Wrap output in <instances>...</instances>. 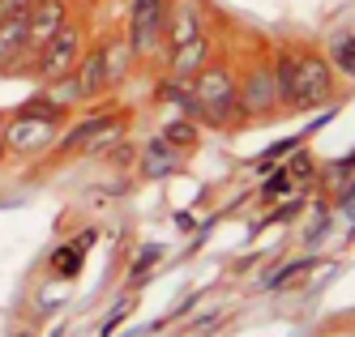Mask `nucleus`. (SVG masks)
<instances>
[{
    "label": "nucleus",
    "instance_id": "1",
    "mask_svg": "<svg viewBox=\"0 0 355 337\" xmlns=\"http://www.w3.org/2000/svg\"><path fill=\"white\" fill-rule=\"evenodd\" d=\"M270 69H274L278 102L287 111H309L334 98V69L317 51H283Z\"/></svg>",
    "mask_w": 355,
    "mask_h": 337
},
{
    "label": "nucleus",
    "instance_id": "2",
    "mask_svg": "<svg viewBox=\"0 0 355 337\" xmlns=\"http://www.w3.org/2000/svg\"><path fill=\"white\" fill-rule=\"evenodd\" d=\"M193 94H197V107L201 120H210L214 128H227L240 116V102H236V82L223 64H210L193 77Z\"/></svg>",
    "mask_w": 355,
    "mask_h": 337
},
{
    "label": "nucleus",
    "instance_id": "3",
    "mask_svg": "<svg viewBox=\"0 0 355 337\" xmlns=\"http://www.w3.org/2000/svg\"><path fill=\"white\" fill-rule=\"evenodd\" d=\"M78 56H82V30L73 21H64L60 30L39 47V82L47 86V82H56V77L73 73L78 69Z\"/></svg>",
    "mask_w": 355,
    "mask_h": 337
},
{
    "label": "nucleus",
    "instance_id": "4",
    "mask_svg": "<svg viewBox=\"0 0 355 337\" xmlns=\"http://www.w3.org/2000/svg\"><path fill=\"white\" fill-rule=\"evenodd\" d=\"M236 102H240V116H244V120H261V116L278 111L274 69H270V64H261V69H252L244 82H236Z\"/></svg>",
    "mask_w": 355,
    "mask_h": 337
},
{
    "label": "nucleus",
    "instance_id": "5",
    "mask_svg": "<svg viewBox=\"0 0 355 337\" xmlns=\"http://www.w3.org/2000/svg\"><path fill=\"white\" fill-rule=\"evenodd\" d=\"M163 17H167V0H133V13H129V47L150 51L163 35Z\"/></svg>",
    "mask_w": 355,
    "mask_h": 337
},
{
    "label": "nucleus",
    "instance_id": "6",
    "mask_svg": "<svg viewBox=\"0 0 355 337\" xmlns=\"http://www.w3.org/2000/svg\"><path fill=\"white\" fill-rule=\"evenodd\" d=\"M56 128H60V124H52V120H39V116H31V111H17V116L5 124V145L17 149V154L43 149L47 141L56 137Z\"/></svg>",
    "mask_w": 355,
    "mask_h": 337
},
{
    "label": "nucleus",
    "instance_id": "7",
    "mask_svg": "<svg viewBox=\"0 0 355 337\" xmlns=\"http://www.w3.org/2000/svg\"><path fill=\"white\" fill-rule=\"evenodd\" d=\"M64 21H69L64 0H35V9L26 13V51H39Z\"/></svg>",
    "mask_w": 355,
    "mask_h": 337
},
{
    "label": "nucleus",
    "instance_id": "8",
    "mask_svg": "<svg viewBox=\"0 0 355 337\" xmlns=\"http://www.w3.org/2000/svg\"><path fill=\"white\" fill-rule=\"evenodd\" d=\"M73 77H78V86H82V98H94V94H103L112 86V47H90L86 56H78V69H73Z\"/></svg>",
    "mask_w": 355,
    "mask_h": 337
},
{
    "label": "nucleus",
    "instance_id": "9",
    "mask_svg": "<svg viewBox=\"0 0 355 337\" xmlns=\"http://www.w3.org/2000/svg\"><path fill=\"white\" fill-rule=\"evenodd\" d=\"M206 56H210V39L206 30L184 39V43H175L171 51V77H180V82H189V77H197L201 69H206Z\"/></svg>",
    "mask_w": 355,
    "mask_h": 337
},
{
    "label": "nucleus",
    "instance_id": "10",
    "mask_svg": "<svg viewBox=\"0 0 355 337\" xmlns=\"http://www.w3.org/2000/svg\"><path fill=\"white\" fill-rule=\"evenodd\" d=\"M163 35L171 39V47L201 35V9L193 0H175V9H167V17H163Z\"/></svg>",
    "mask_w": 355,
    "mask_h": 337
},
{
    "label": "nucleus",
    "instance_id": "11",
    "mask_svg": "<svg viewBox=\"0 0 355 337\" xmlns=\"http://www.w3.org/2000/svg\"><path fill=\"white\" fill-rule=\"evenodd\" d=\"M26 17H0V73L9 60H26Z\"/></svg>",
    "mask_w": 355,
    "mask_h": 337
},
{
    "label": "nucleus",
    "instance_id": "12",
    "mask_svg": "<svg viewBox=\"0 0 355 337\" xmlns=\"http://www.w3.org/2000/svg\"><path fill=\"white\" fill-rule=\"evenodd\" d=\"M155 94H159L163 102H171V107H180L189 120H201L197 94H193V86H184V82H180V77H167V82H159V86H155Z\"/></svg>",
    "mask_w": 355,
    "mask_h": 337
},
{
    "label": "nucleus",
    "instance_id": "13",
    "mask_svg": "<svg viewBox=\"0 0 355 337\" xmlns=\"http://www.w3.org/2000/svg\"><path fill=\"white\" fill-rule=\"evenodd\" d=\"M82 261H86V252H82L78 244H60V248L52 252V261H47V265H52V273H56L60 282H73V277L82 273Z\"/></svg>",
    "mask_w": 355,
    "mask_h": 337
},
{
    "label": "nucleus",
    "instance_id": "14",
    "mask_svg": "<svg viewBox=\"0 0 355 337\" xmlns=\"http://www.w3.org/2000/svg\"><path fill=\"white\" fill-rule=\"evenodd\" d=\"M112 116H94V120H86V124H78L73 128V133H64L60 141H56V154H73V149H86L90 145V137L98 133V128H103Z\"/></svg>",
    "mask_w": 355,
    "mask_h": 337
},
{
    "label": "nucleus",
    "instance_id": "15",
    "mask_svg": "<svg viewBox=\"0 0 355 337\" xmlns=\"http://www.w3.org/2000/svg\"><path fill=\"white\" fill-rule=\"evenodd\" d=\"M171 149H180V154H189L193 145H197V128H193V120L189 116H180V120H171V124H163V133H159Z\"/></svg>",
    "mask_w": 355,
    "mask_h": 337
},
{
    "label": "nucleus",
    "instance_id": "16",
    "mask_svg": "<svg viewBox=\"0 0 355 337\" xmlns=\"http://www.w3.org/2000/svg\"><path fill=\"white\" fill-rule=\"evenodd\" d=\"M329 69L347 73L351 82H355V35H343V39H334V47H329Z\"/></svg>",
    "mask_w": 355,
    "mask_h": 337
},
{
    "label": "nucleus",
    "instance_id": "17",
    "mask_svg": "<svg viewBox=\"0 0 355 337\" xmlns=\"http://www.w3.org/2000/svg\"><path fill=\"white\" fill-rule=\"evenodd\" d=\"M47 98L60 102V107H73V102H82V86H78V77L64 73V77H56V82H47Z\"/></svg>",
    "mask_w": 355,
    "mask_h": 337
},
{
    "label": "nucleus",
    "instance_id": "18",
    "mask_svg": "<svg viewBox=\"0 0 355 337\" xmlns=\"http://www.w3.org/2000/svg\"><path fill=\"white\" fill-rule=\"evenodd\" d=\"M300 145V137H287V141H274L270 149H261L257 154V163H252V171H257V175H266V171H274L278 167V158H287V154Z\"/></svg>",
    "mask_w": 355,
    "mask_h": 337
},
{
    "label": "nucleus",
    "instance_id": "19",
    "mask_svg": "<svg viewBox=\"0 0 355 337\" xmlns=\"http://www.w3.org/2000/svg\"><path fill=\"white\" fill-rule=\"evenodd\" d=\"M287 175H291V184H309V179L317 175V163H313V154L309 149H291V158H287Z\"/></svg>",
    "mask_w": 355,
    "mask_h": 337
},
{
    "label": "nucleus",
    "instance_id": "20",
    "mask_svg": "<svg viewBox=\"0 0 355 337\" xmlns=\"http://www.w3.org/2000/svg\"><path fill=\"white\" fill-rule=\"evenodd\" d=\"M17 111H31V116H39V120H52V124H60L64 116H69V107H60V102H52L47 94H39V98H26Z\"/></svg>",
    "mask_w": 355,
    "mask_h": 337
},
{
    "label": "nucleus",
    "instance_id": "21",
    "mask_svg": "<svg viewBox=\"0 0 355 337\" xmlns=\"http://www.w3.org/2000/svg\"><path fill=\"white\" fill-rule=\"evenodd\" d=\"M141 163H167V167H180V149H171L163 137H150L141 149Z\"/></svg>",
    "mask_w": 355,
    "mask_h": 337
},
{
    "label": "nucleus",
    "instance_id": "22",
    "mask_svg": "<svg viewBox=\"0 0 355 337\" xmlns=\"http://www.w3.org/2000/svg\"><path fill=\"white\" fill-rule=\"evenodd\" d=\"M155 261H163V244H146L141 252H137V265H133V286H141V282L150 277V269H155Z\"/></svg>",
    "mask_w": 355,
    "mask_h": 337
},
{
    "label": "nucleus",
    "instance_id": "23",
    "mask_svg": "<svg viewBox=\"0 0 355 337\" xmlns=\"http://www.w3.org/2000/svg\"><path fill=\"white\" fill-rule=\"evenodd\" d=\"M313 265H321L317 256H304V261H291V265H283L278 273H270V277H266V286H270V291H278V286H287L291 277H300L304 269H313Z\"/></svg>",
    "mask_w": 355,
    "mask_h": 337
},
{
    "label": "nucleus",
    "instance_id": "24",
    "mask_svg": "<svg viewBox=\"0 0 355 337\" xmlns=\"http://www.w3.org/2000/svg\"><path fill=\"white\" fill-rule=\"evenodd\" d=\"M291 192V175L287 167H278V171H266V188H261V201H278V197H287Z\"/></svg>",
    "mask_w": 355,
    "mask_h": 337
},
{
    "label": "nucleus",
    "instance_id": "25",
    "mask_svg": "<svg viewBox=\"0 0 355 337\" xmlns=\"http://www.w3.org/2000/svg\"><path fill=\"white\" fill-rule=\"evenodd\" d=\"M129 307H133V299H120V303H116V312H112V316L103 320V329H98V337H112V333L120 329V320L129 316Z\"/></svg>",
    "mask_w": 355,
    "mask_h": 337
},
{
    "label": "nucleus",
    "instance_id": "26",
    "mask_svg": "<svg viewBox=\"0 0 355 337\" xmlns=\"http://www.w3.org/2000/svg\"><path fill=\"white\" fill-rule=\"evenodd\" d=\"M35 9V0H0V17H26Z\"/></svg>",
    "mask_w": 355,
    "mask_h": 337
},
{
    "label": "nucleus",
    "instance_id": "27",
    "mask_svg": "<svg viewBox=\"0 0 355 337\" xmlns=\"http://www.w3.org/2000/svg\"><path fill=\"white\" fill-rule=\"evenodd\" d=\"M300 210H304V201H287L283 210H274V222H291V218H295Z\"/></svg>",
    "mask_w": 355,
    "mask_h": 337
},
{
    "label": "nucleus",
    "instance_id": "28",
    "mask_svg": "<svg viewBox=\"0 0 355 337\" xmlns=\"http://www.w3.org/2000/svg\"><path fill=\"white\" fill-rule=\"evenodd\" d=\"M94 239H98V230H82V239H78V248H82V252H90V248H94Z\"/></svg>",
    "mask_w": 355,
    "mask_h": 337
},
{
    "label": "nucleus",
    "instance_id": "29",
    "mask_svg": "<svg viewBox=\"0 0 355 337\" xmlns=\"http://www.w3.org/2000/svg\"><path fill=\"white\" fill-rule=\"evenodd\" d=\"M175 226H180V230H193L197 222H193V214H189V210H180V214H175Z\"/></svg>",
    "mask_w": 355,
    "mask_h": 337
},
{
    "label": "nucleus",
    "instance_id": "30",
    "mask_svg": "<svg viewBox=\"0 0 355 337\" xmlns=\"http://www.w3.org/2000/svg\"><path fill=\"white\" fill-rule=\"evenodd\" d=\"M338 205H355V184H347V188L338 192Z\"/></svg>",
    "mask_w": 355,
    "mask_h": 337
},
{
    "label": "nucleus",
    "instance_id": "31",
    "mask_svg": "<svg viewBox=\"0 0 355 337\" xmlns=\"http://www.w3.org/2000/svg\"><path fill=\"white\" fill-rule=\"evenodd\" d=\"M0 154H5V120H0Z\"/></svg>",
    "mask_w": 355,
    "mask_h": 337
},
{
    "label": "nucleus",
    "instance_id": "32",
    "mask_svg": "<svg viewBox=\"0 0 355 337\" xmlns=\"http://www.w3.org/2000/svg\"><path fill=\"white\" fill-rule=\"evenodd\" d=\"M9 337H31V333H26V329H17V333H9Z\"/></svg>",
    "mask_w": 355,
    "mask_h": 337
},
{
    "label": "nucleus",
    "instance_id": "33",
    "mask_svg": "<svg viewBox=\"0 0 355 337\" xmlns=\"http://www.w3.org/2000/svg\"><path fill=\"white\" fill-rule=\"evenodd\" d=\"M52 337H64V329H56V333H52Z\"/></svg>",
    "mask_w": 355,
    "mask_h": 337
}]
</instances>
